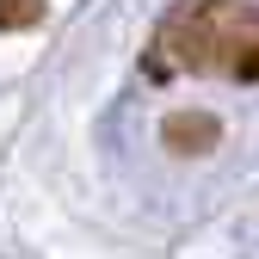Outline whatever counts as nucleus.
<instances>
[{"mask_svg": "<svg viewBox=\"0 0 259 259\" xmlns=\"http://www.w3.org/2000/svg\"><path fill=\"white\" fill-rule=\"evenodd\" d=\"M160 50H179L191 68H216V74H259V13L229 7V0H210V7H191L167 25Z\"/></svg>", "mask_w": 259, "mask_h": 259, "instance_id": "1", "label": "nucleus"}, {"mask_svg": "<svg viewBox=\"0 0 259 259\" xmlns=\"http://www.w3.org/2000/svg\"><path fill=\"white\" fill-rule=\"evenodd\" d=\"M0 13H13V25H31L44 13V0H0Z\"/></svg>", "mask_w": 259, "mask_h": 259, "instance_id": "2", "label": "nucleus"}]
</instances>
